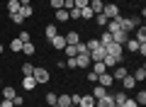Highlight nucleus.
Here are the masks:
<instances>
[{"mask_svg": "<svg viewBox=\"0 0 146 107\" xmlns=\"http://www.w3.org/2000/svg\"><path fill=\"white\" fill-rule=\"evenodd\" d=\"M51 46H54L56 51H63V46H66V37H63V34H56V37L51 39Z\"/></svg>", "mask_w": 146, "mask_h": 107, "instance_id": "9b49d317", "label": "nucleus"}, {"mask_svg": "<svg viewBox=\"0 0 146 107\" xmlns=\"http://www.w3.org/2000/svg\"><path fill=\"white\" fill-rule=\"evenodd\" d=\"M3 49H5V46H3V44H0V54H3Z\"/></svg>", "mask_w": 146, "mask_h": 107, "instance_id": "8fccbe9b", "label": "nucleus"}, {"mask_svg": "<svg viewBox=\"0 0 146 107\" xmlns=\"http://www.w3.org/2000/svg\"><path fill=\"white\" fill-rule=\"evenodd\" d=\"M112 100H115V105H124L127 92H112Z\"/></svg>", "mask_w": 146, "mask_h": 107, "instance_id": "c756f323", "label": "nucleus"}, {"mask_svg": "<svg viewBox=\"0 0 146 107\" xmlns=\"http://www.w3.org/2000/svg\"><path fill=\"white\" fill-rule=\"evenodd\" d=\"M122 85H124V90H134V88H136V80L131 78V73L122 78Z\"/></svg>", "mask_w": 146, "mask_h": 107, "instance_id": "dca6fc26", "label": "nucleus"}, {"mask_svg": "<svg viewBox=\"0 0 146 107\" xmlns=\"http://www.w3.org/2000/svg\"><path fill=\"white\" fill-rule=\"evenodd\" d=\"M0 107H15L12 100H5V97H0Z\"/></svg>", "mask_w": 146, "mask_h": 107, "instance_id": "c03bdc74", "label": "nucleus"}, {"mask_svg": "<svg viewBox=\"0 0 146 107\" xmlns=\"http://www.w3.org/2000/svg\"><path fill=\"white\" fill-rule=\"evenodd\" d=\"M12 17V22H15V25H22V22H25V17L20 15V12H15V15H10Z\"/></svg>", "mask_w": 146, "mask_h": 107, "instance_id": "58836bf2", "label": "nucleus"}, {"mask_svg": "<svg viewBox=\"0 0 146 107\" xmlns=\"http://www.w3.org/2000/svg\"><path fill=\"white\" fill-rule=\"evenodd\" d=\"M88 3H90V0H73V5H76V7H88Z\"/></svg>", "mask_w": 146, "mask_h": 107, "instance_id": "a19ab883", "label": "nucleus"}, {"mask_svg": "<svg viewBox=\"0 0 146 107\" xmlns=\"http://www.w3.org/2000/svg\"><path fill=\"white\" fill-rule=\"evenodd\" d=\"M22 85H25V90H34L36 88V80L32 76H22Z\"/></svg>", "mask_w": 146, "mask_h": 107, "instance_id": "2eb2a0df", "label": "nucleus"}, {"mask_svg": "<svg viewBox=\"0 0 146 107\" xmlns=\"http://www.w3.org/2000/svg\"><path fill=\"white\" fill-rule=\"evenodd\" d=\"M46 102H49V107L56 105V92H49V95H46Z\"/></svg>", "mask_w": 146, "mask_h": 107, "instance_id": "ea45409f", "label": "nucleus"}, {"mask_svg": "<svg viewBox=\"0 0 146 107\" xmlns=\"http://www.w3.org/2000/svg\"><path fill=\"white\" fill-rule=\"evenodd\" d=\"M68 107H76V105H68Z\"/></svg>", "mask_w": 146, "mask_h": 107, "instance_id": "3c124183", "label": "nucleus"}, {"mask_svg": "<svg viewBox=\"0 0 146 107\" xmlns=\"http://www.w3.org/2000/svg\"><path fill=\"white\" fill-rule=\"evenodd\" d=\"M105 49H107V54H112V56H119V58H122V46H119V44H115V41H112V44H107Z\"/></svg>", "mask_w": 146, "mask_h": 107, "instance_id": "4468645a", "label": "nucleus"}, {"mask_svg": "<svg viewBox=\"0 0 146 107\" xmlns=\"http://www.w3.org/2000/svg\"><path fill=\"white\" fill-rule=\"evenodd\" d=\"M32 71H34L32 63H25V66H22V73H25V76H32Z\"/></svg>", "mask_w": 146, "mask_h": 107, "instance_id": "4c0bfd02", "label": "nucleus"}, {"mask_svg": "<svg viewBox=\"0 0 146 107\" xmlns=\"http://www.w3.org/2000/svg\"><path fill=\"white\" fill-rule=\"evenodd\" d=\"M124 76H129V71L124 68V63H119V66H115V68H112V78H115V80H122Z\"/></svg>", "mask_w": 146, "mask_h": 107, "instance_id": "1a4fd4ad", "label": "nucleus"}, {"mask_svg": "<svg viewBox=\"0 0 146 107\" xmlns=\"http://www.w3.org/2000/svg\"><path fill=\"white\" fill-rule=\"evenodd\" d=\"M98 41H100V46H107V44H112V34H110V32H105V34L100 37Z\"/></svg>", "mask_w": 146, "mask_h": 107, "instance_id": "473e14b6", "label": "nucleus"}, {"mask_svg": "<svg viewBox=\"0 0 146 107\" xmlns=\"http://www.w3.org/2000/svg\"><path fill=\"white\" fill-rule=\"evenodd\" d=\"M56 105L58 107H68L71 105V95H66V92H63V95H56Z\"/></svg>", "mask_w": 146, "mask_h": 107, "instance_id": "4be33fe9", "label": "nucleus"}, {"mask_svg": "<svg viewBox=\"0 0 146 107\" xmlns=\"http://www.w3.org/2000/svg\"><path fill=\"white\" fill-rule=\"evenodd\" d=\"M32 78L36 80V85H44V83H49V71L46 68H34L32 71Z\"/></svg>", "mask_w": 146, "mask_h": 107, "instance_id": "f03ea898", "label": "nucleus"}, {"mask_svg": "<svg viewBox=\"0 0 146 107\" xmlns=\"http://www.w3.org/2000/svg\"><path fill=\"white\" fill-rule=\"evenodd\" d=\"M95 12L90 10V7H80V20H93Z\"/></svg>", "mask_w": 146, "mask_h": 107, "instance_id": "c85d7f7f", "label": "nucleus"}, {"mask_svg": "<svg viewBox=\"0 0 146 107\" xmlns=\"http://www.w3.org/2000/svg\"><path fill=\"white\" fill-rule=\"evenodd\" d=\"M95 107H115V100H112V92H107L105 97L95 100Z\"/></svg>", "mask_w": 146, "mask_h": 107, "instance_id": "9d476101", "label": "nucleus"}, {"mask_svg": "<svg viewBox=\"0 0 146 107\" xmlns=\"http://www.w3.org/2000/svg\"><path fill=\"white\" fill-rule=\"evenodd\" d=\"M78 107H95V97L90 95H80V102H78Z\"/></svg>", "mask_w": 146, "mask_h": 107, "instance_id": "ddd939ff", "label": "nucleus"}, {"mask_svg": "<svg viewBox=\"0 0 146 107\" xmlns=\"http://www.w3.org/2000/svg\"><path fill=\"white\" fill-rule=\"evenodd\" d=\"M51 107H58V105H51Z\"/></svg>", "mask_w": 146, "mask_h": 107, "instance_id": "603ef678", "label": "nucleus"}, {"mask_svg": "<svg viewBox=\"0 0 146 107\" xmlns=\"http://www.w3.org/2000/svg\"><path fill=\"white\" fill-rule=\"evenodd\" d=\"M54 17H56V22H68V20H71L68 10H63V7H61V10H56V12H54Z\"/></svg>", "mask_w": 146, "mask_h": 107, "instance_id": "a211bd4d", "label": "nucleus"}, {"mask_svg": "<svg viewBox=\"0 0 146 107\" xmlns=\"http://www.w3.org/2000/svg\"><path fill=\"white\" fill-rule=\"evenodd\" d=\"M20 15L25 17V20H27V17H32V15H34V10H32V5H22V7H20Z\"/></svg>", "mask_w": 146, "mask_h": 107, "instance_id": "2f4dec72", "label": "nucleus"}, {"mask_svg": "<svg viewBox=\"0 0 146 107\" xmlns=\"http://www.w3.org/2000/svg\"><path fill=\"white\" fill-rule=\"evenodd\" d=\"M20 0H10V3H7V15H15V12H20Z\"/></svg>", "mask_w": 146, "mask_h": 107, "instance_id": "5701e85b", "label": "nucleus"}, {"mask_svg": "<svg viewBox=\"0 0 146 107\" xmlns=\"http://www.w3.org/2000/svg\"><path fill=\"white\" fill-rule=\"evenodd\" d=\"M88 80H93V83H98V73H93V71H90V73H88Z\"/></svg>", "mask_w": 146, "mask_h": 107, "instance_id": "de8ad7c7", "label": "nucleus"}, {"mask_svg": "<svg viewBox=\"0 0 146 107\" xmlns=\"http://www.w3.org/2000/svg\"><path fill=\"white\" fill-rule=\"evenodd\" d=\"M17 39H20L22 44H27V41H32V34H29V32H25V29H22L20 34H17Z\"/></svg>", "mask_w": 146, "mask_h": 107, "instance_id": "72a5a7b5", "label": "nucleus"}, {"mask_svg": "<svg viewBox=\"0 0 146 107\" xmlns=\"http://www.w3.org/2000/svg\"><path fill=\"white\" fill-rule=\"evenodd\" d=\"M112 83H115V78H112V73H110V71H105V73H100V76H98V85L110 88Z\"/></svg>", "mask_w": 146, "mask_h": 107, "instance_id": "39448f33", "label": "nucleus"}, {"mask_svg": "<svg viewBox=\"0 0 146 107\" xmlns=\"http://www.w3.org/2000/svg\"><path fill=\"white\" fill-rule=\"evenodd\" d=\"M90 95H93L95 100H100V97H105V95H107V88H102V85H95Z\"/></svg>", "mask_w": 146, "mask_h": 107, "instance_id": "aec40b11", "label": "nucleus"}, {"mask_svg": "<svg viewBox=\"0 0 146 107\" xmlns=\"http://www.w3.org/2000/svg\"><path fill=\"white\" fill-rule=\"evenodd\" d=\"M0 92H3V97H5V100H15V95H17V90H15V88H10V85L3 88Z\"/></svg>", "mask_w": 146, "mask_h": 107, "instance_id": "a878e982", "label": "nucleus"}, {"mask_svg": "<svg viewBox=\"0 0 146 107\" xmlns=\"http://www.w3.org/2000/svg\"><path fill=\"white\" fill-rule=\"evenodd\" d=\"M134 39L139 41V44H146V27H144V25H139V27L134 29Z\"/></svg>", "mask_w": 146, "mask_h": 107, "instance_id": "f8f14e48", "label": "nucleus"}, {"mask_svg": "<svg viewBox=\"0 0 146 107\" xmlns=\"http://www.w3.org/2000/svg\"><path fill=\"white\" fill-rule=\"evenodd\" d=\"M124 46L131 51V54H136V51H139V41H136V39H131V37L127 39V44H124Z\"/></svg>", "mask_w": 146, "mask_h": 107, "instance_id": "bb28decb", "label": "nucleus"}, {"mask_svg": "<svg viewBox=\"0 0 146 107\" xmlns=\"http://www.w3.org/2000/svg\"><path fill=\"white\" fill-rule=\"evenodd\" d=\"M88 54H90V61H102V58L105 56H107V49H105V46H98V49H95V51H88Z\"/></svg>", "mask_w": 146, "mask_h": 107, "instance_id": "0eeeda50", "label": "nucleus"}, {"mask_svg": "<svg viewBox=\"0 0 146 107\" xmlns=\"http://www.w3.org/2000/svg\"><path fill=\"white\" fill-rule=\"evenodd\" d=\"M29 3H32V0H20V5H29Z\"/></svg>", "mask_w": 146, "mask_h": 107, "instance_id": "09e8293b", "label": "nucleus"}, {"mask_svg": "<svg viewBox=\"0 0 146 107\" xmlns=\"http://www.w3.org/2000/svg\"><path fill=\"white\" fill-rule=\"evenodd\" d=\"M22 54H25V56H34V54H36V46L32 44V41H27V44L22 46Z\"/></svg>", "mask_w": 146, "mask_h": 107, "instance_id": "393cba45", "label": "nucleus"}, {"mask_svg": "<svg viewBox=\"0 0 146 107\" xmlns=\"http://www.w3.org/2000/svg\"><path fill=\"white\" fill-rule=\"evenodd\" d=\"M66 68H78L76 66V58H66Z\"/></svg>", "mask_w": 146, "mask_h": 107, "instance_id": "a18cd8bd", "label": "nucleus"}, {"mask_svg": "<svg viewBox=\"0 0 146 107\" xmlns=\"http://www.w3.org/2000/svg\"><path fill=\"white\" fill-rule=\"evenodd\" d=\"M95 22H98V25H100V27H105V25H107V22H110V20H107V17H105V15H102V12H98V15H95Z\"/></svg>", "mask_w": 146, "mask_h": 107, "instance_id": "c9c22d12", "label": "nucleus"}, {"mask_svg": "<svg viewBox=\"0 0 146 107\" xmlns=\"http://www.w3.org/2000/svg\"><path fill=\"white\" fill-rule=\"evenodd\" d=\"M139 25H141V17H136V15H134V17H122V15H119V27H122L124 32H134Z\"/></svg>", "mask_w": 146, "mask_h": 107, "instance_id": "f257e3e1", "label": "nucleus"}, {"mask_svg": "<svg viewBox=\"0 0 146 107\" xmlns=\"http://www.w3.org/2000/svg\"><path fill=\"white\" fill-rule=\"evenodd\" d=\"M139 3H144V0H139Z\"/></svg>", "mask_w": 146, "mask_h": 107, "instance_id": "864d4df0", "label": "nucleus"}, {"mask_svg": "<svg viewBox=\"0 0 146 107\" xmlns=\"http://www.w3.org/2000/svg\"><path fill=\"white\" fill-rule=\"evenodd\" d=\"M22 102H25V100H22L20 95H15V100H12V105H15V107H22Z\"/></svg>", "mask_w": 146, "mask_h": 107, "instance_id": "49530a36", "label": "nucleus"}, {"mask_svg": "<svg viewBox=\"0 0 146 107\" xmlns=\"http://www.w3.org/2000/svg\"><path fill=\"white\" fill-rule=\"evenodd\" d=\"M102 63H105V68H115V66H119V63H122V58H119V56H112V54H107V56L102 58Z\"/></svg>", "mask_w": 146, "mask_h": 107, "instance_id": "6e6552de", "label": "nucleus"}, {"mask_svg": "<svg viewBox=\"0 0 146 107\" xmlns=\"http://www.w3.org/2000/svg\"><path fill=\"white\" fill-rule=\"evenodd\" d=\"M131 78H134L136 83H141V80H144V78H146V68H144V66H139V68H136L134 73H131Z\"/></svg>", "mask_w": 146, "mask_h": 107, "instance_id": "412c9836", "label": "nucleus"}, {"mask_svg": "<svg viewBox=\"0 0 146 107\" xmlns=\"http://www.w3.org/2000/svg\"><path fill=\"white\" fill-rule=\"evenodd\" d=\"M122 107H139V105H136V100H131V97H127V100H124V105H122Z\"/></svg>", "mask_w": 146, "mask_h": 107, "instance_id": "79ce46f5", "label": "nucleus"}, {"mask_svg": "<svg viewBox=\"0 0 146 107\" xmlns=\"http://www.w3.org/2000/svg\"><path fill=\"white\" fill-rule=\"evenodd\" d=\"M63 37H66V44H78L80 41V32H68Z\"/></svg>", "mask_w": 146, "mask_h": 107, "instance_id": "6ab92c4d", "label": "nucleus"}, {"mask_svg": "<svg viewBox=\"0 0 146 107\" xmlns=\"http://www.w3.org/2000/svg\"><path fill=\"white\" fill-rule=\"evenodd\" d=\"M0 97H3V92H0Z\"/></svg>", "mask_w": 146, "mask_h": 107, "instance_id": "5fc2aeb1", "label": "nucleus"}, {"mask_svg": "<svg viewBox=\"0 0 146 107\" xmlns=\"http://www.w3.org/2000/svg\"><path fill=\"white\" fill-rule=\"evenodd\" d=\"M22 46H25V44H22V41L17 39V37L10 41V51H15V54H20V51H22Z\"/></svg>", "mask_w": 146, "mask_h": 107, "instance_id": "cd10ccee", "label": "nucleus"}, {"mask_svg": "<svg viewBox=\"0 0 146 107\" xmlns=\"http://www.w3.org/2000/svg\"><path fill=\"white\" fill-rule=\"evenodd\" d=\"M127 39H129V32H124V29H117V32H112V41H115V44L124 46V44H127Z\"/></svg>", "mask_w": 146, "mask_h": 107, "instance_id": "7ed1b4c3", "label": "nucleus"}, {"mask_svg": "<svg viewBox=\"0 0 146 107\" xmlns=\"http://www.w3.org/2000/svg\"><path fill=\"white\" fill-rule=\"evenodd\" d=\"M134 100H136V105H139V107H141V105H146V92H144V90H141V92H136V97H134Z\"/></svg>", "mask_w": 146, "mask_h": 107, "instance_id": "f704fd0d", "label": "nucleus"}, {"mask_svg": "<svg viewBox=\"0 0 146 107\" xmlns=\"http://www.w3.org/2000/svg\"><path fill=\"white\" fill-rule=\"evenodd\" d=\"M56 34H58L56 25H46V27H44V37H46L49 41H51V39H54V37H56Z\"/></svg>", "mask_w": 146, "mask_h": 107, "instance_id": "f3484780", "label": "nucleus"}, {"mask_svg": "<svg viewBox=\"0 0 146 107\" xmlns=\"http://www.w3.org/2000/svg\"><path fill=\"white\" fill-rule=\"evenodd\" d=\"M5 3H10V0H5Z\"/></svg>", "mask_w": 146, "mask_h": 107, "instance_id": "6e6d98bb", "label": "nucleus"}, {"mask_svg": "<svg viewBox=\"0 0 146 107\" xmlns=\"http://www.w3.org/2000/svg\"><path fill=\"white\" fill-rule=\"evenodd\" d=\"M102 15L107 17V20H115V17L119 15V7H117L115 3H110V5H105V7H102Z\"/></svg>", "mask_w": 146, "mask_h": 107, "instance_id": "20e7f679", "label": "nucleus"}, {"mask_svg": "<svg viewBox=\"0 0 146 107\" xmlns=\"http://www.w3.org/2000/svg\"><path fill=\"white\" fill-rule=\"evenodd\" d=\"M98 46H100V41H98V39H90V41H85V49H88V51H95Z\"/></svg>", "mask_w": 146, "mask_h": 107, "instance_id": "e433bc0d", "label": "nucleus"}, {"mask_svg": "<svg viewBox=\"0 0 146 107\" xmlns=\"http://www.w3.org/2000/svg\"><path fill=\"white\" fill-rule=\"evenodd\" d=\"M90 66H93V73H98V76H100V73H105V71H107L102 61H95V63H90Z\"/></svg>", "mask_w": 146, "mask_h": 107, "instance_id": "7c9ffc66", "label": "nucleus"}, {"mask_svg": "<svg viewBox=\"0 0 146 107\" xmlns=\"http://www.w3.org/2000/svg\"><path fill=\"white\" fill-rule=\"evenodd\" d=\"M90 63H93V61H90V54H88V51L76 56V66H78V68H90Z\"/></svg>", "mask_w": 146, "mask_h": 107, "instance_id": "423d86ee", "label": "nucleus"}, {"mask_svg": "<svg viewBox=\"0 0 146 107\" xmlns=\"http://www.w3.org/2000/svg\"><path fill=\"white\" fill-rule=\"evenodd\" d=\"M88 7H90V10H93L95 12V15H98V12H102V0H90V3H88Z\"/></svg>", "mask_w": 146, "mask_h": 107, "instance_id": "b1692460", "label": "nucleus"}, {"mask_svg": "<svg viewBox=\"0 0 146 107\" xmlns=\"http://www.w3.org/2000/svg\"><path fill=\"white\" fill-rule=\"evenodd\" d=\"M51 7H54V10H61V7H63V0H51Z\"/></svg>", "mask_w": 146, "mask_h": 107, "instance_id": "37998d69", "label": "nucleus"}]
</instances>
